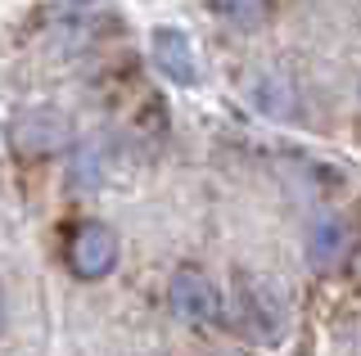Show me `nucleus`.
Returning <instances> with one entry per match:
<instances>
[{
    "instance_id": "f257e3e1",
    "label": "nucleus",
    "mask_w": 361,
    "mask_h": 356,
    "mask_svg": "<svg viewBox=\"0 0 361 356\" xmlns=\"http://www.w3.org/2000/svg\"><path fill=\"white\" fill-rule=\"evenodd\" d=\"M167 307H172L176 320L185 325H226V298L221 288L212 284L208 271L199 266H180L167 284Z\"/></svg>"
},
{
    "instance_id": "f03ea898",
    "label": "nucleus",
    "mask_w": 361,
    "mask_h": 356,
    "mask_svg": "<svg viewBox=\"0 0 361 356\" xmlns=\"http://www.w3.org/2000/svg\"><path fill=\"white\" fill-rule=\"evenodd\" d=\"M235 320L248 329V338L276 343L280 333H285V320H289L285 316V298L276 293V284L244 275L240 288H235Z\"/></svg>"
},
{
    "instance_id": "7ed1b4c3",
    "label": "nucleus",
    "mask_w": 361,
    "mask_h": 356,
    "mask_svg": "<svg viewBox=\"0 0 361 356\" xmlns=\"http://www.w3.org/2000/svg\"><path fill=\"white\" fill-rule=\"evenodd\" d=\"M118 266V235L104 221H82L68 239V271L77 280H104Z\"/></svg>"
},
{
    "instance_id": "20e7f679",
    "label": "nucleus",
    "mask_w": 361,
    "mask_h": 356,
    "mask_svg": "<svg viewBox=\"0 0 361 356\" xmlns=\"http://www.w3.org/2000/svg\"><path fill=\"white\" fill-rule=\"evenodd\" d=\"M348 248H353V239H348V226L338 217H316L312 221V235H307V258L316 271H334V266H343Z\"/></svg>"
},
{
    "instance_id": "39448f33",
    "label": "nucleus",
    "mask_w": 361,
    "mask_h": 356,
    "mask_svg": "<svg viewBox=\"0 0 361 356\" xmlns=\"http://www.w3.org/2000/svg\"><path fill=\"white\" fill-rule=\"evenodd\" d=\"M154 63L163 68L172 82L190 86L199 77V63H195V50H190V37L176 27H158L154 32Z\"/></svg>"
},
{
    "instance_id": "423d86ee",
    "label": "nucleus",
    "mask_w": 361,
    "mask_h": 356,
    "mask_svg": "<svg viewBox=\"0 0 361 356\" xmlns=\"http://www.w3.org/2000/svg\"><path fill=\"white\" fill-rule=\"evenodd\" d=\"M271 5H276V0H212V14H217L221 23L248 32V27H262L271 18Z\"/></svg>"
},
{
    "instance_id": "0eeeda50",
    "label": "nucleus",
    "mask_w": 361,
    "mask_h": 356,
    "mask_svg": "<svg viewBox=\"0 0 361 356\" xmlns=\"http://www.w3.org/2000/svg\"><path fill=\"white\" fill-rule=\"evenodd\" d=\"M0 329H5V293H0Z\"/></svg>"
},
{
    "instance_id": "6e6552de",
    "label": "nucleus",
    "mask_w": 361,
    "mask_h": 356,
    "mask_svg": "<svg viewBox=\"0 0 361 356\" xmlns=\"http://www.w3.org/2000/svg\"><path fill=\"white\" fill-rule=\"evenodd\" d=\"M357 131H361V117H357Z\"/></svg>"
}]
</instances>
